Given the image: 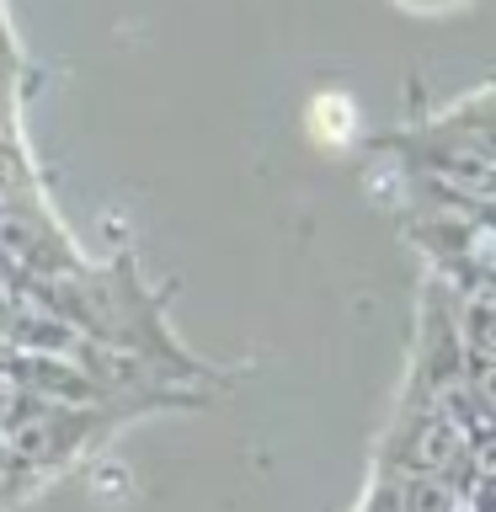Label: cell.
<instances>
[{"mask_svg":"<svg viewBox=\"0 0 496 512\" xmlns=\"http://www.w3.org/2000/svg\"><path fill=\"white\" fill-rule=\"evenodd\" d=\"M310 128H315V139H320V144H347V139H352V128H358V112H352L347 96H315Z\"/></svg>","mask_w":496,"mask_h":512,"instance_id":"6da1fadb","label":"cell"},{"mask_svg":"<svg viewBox=\"0 0 496 512\" xmlns=\"http://www.w3.org/2000/svg\"><path fill=\"white\" fill-rule=\"evenodd\" d=\"M400 6H411V11H448L454 0H400Z\"/></svg>","mask_w":496,"mask_h":512,"instance_id":"7a4b0ae2","label":"cell"}]
</instances>
